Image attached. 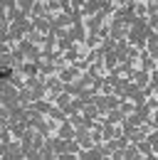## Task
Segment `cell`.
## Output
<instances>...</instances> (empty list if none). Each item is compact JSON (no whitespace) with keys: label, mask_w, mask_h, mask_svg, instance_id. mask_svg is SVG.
<instances>
[{"label":"cell","mask_w":158,"mask_h":160,"mask_svg":"<svg viewBox=\"0 0 158 160\" xmlns=\"http://www.w3.org/2000/svg\"><path fill=\"white\" fill-rule=\"evenodd\" d=\"M22 5H25V10H27V8H30V0H22Z\"/></svg>","instance_id":"6da1fadb"}]
</instances>
